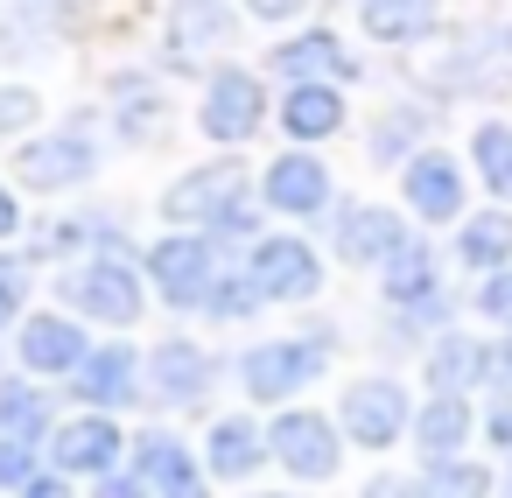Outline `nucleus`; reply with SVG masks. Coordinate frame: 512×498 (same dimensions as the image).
Masks as SVG:
<instances>
[{
    "instance_id": "1",
    "label": "nucleus",
    "mask_w": 512,
    "mask_h": 498,
    "mask_svg": "<svg viewBox=\"0 0 512 498\" xmlns=\"http://www.w3.org/2000/svg\"><path fill=\"white\" fill-rule=\"evenodd\" d=\"M421 85H428V99H498V92H512V15H477V22L442 29Z\"/></svg>"
},
{
    "instance_id": "2",
    "label": "nucleus",
    "mask_w": 512,
    "mask_h": 498,
    "mask_svg": "<svg viewBox=\"0 0 512 498\" xmlns=\"http://www.w3.org/2000/svg\"><path fill=\"white\" fill-rule=\"evenodd\" d=\"M330 358H337L330 323H302V330H288V337L246 344V351H239V386H246L253 407H281V400L309 393V386L330 372Z\"/></svg>"
},
{
    "instance_id": "3",
    "label": "nucleus",
    "mask_w": 512,
    "mask_h": 498,
    "mask_svg": "<svg viewBox=\"0 0 512 498\" xmlns=\"http://www.w3.org/2000/svg\"><path fill=\"white\" fill-rule=\"evenodd\" d=\"M57 302L85 323H106V330H134L148 316V267H134L127 253H85V260H64L57 274Z\"/></svg>"
},
{
    "instance_id": "4",
    "label": "nucleus",
    "mask_w": 512,
    "mask_h": 498,
    "mask_svg": "<svg viewBox=\"0 0 512 498\" xmlns=\"http://www.w3.org/2000/svg\"><path fill=\"white\" fill-rule=\"evenodd\" d=\"M99 169H106V141H99L85 120H64V127L29 134V141L15 148V190H36V197L85 190Z\"/></svg>"
},
{
    "instance_id": "5",
    "label": "nucleus",
    "mask_w": 512,
    "mask_h": 498,
    "mask_svg": "<svg viewBox=\"0 0 512 498\" xmlns=\"http://www.w3.org/2000/svg\"><path fill=\"white\" fill-rule=\"evenodd\" d=\"M239 8L232 0H169L162 15V64L176 78H211L225 64V50L239 43Z\"/></svg>"
},
{
    "instance_id": "6",
    "label": "nucleus",
    "mask_w": 512,
    "mask_h": 498,
    "mask_svg": "<svg viewBox=\"0 0 512 498\" xmlns=\"http://www.w3.org/2000/svg\"><path fill=\"white\" fill-rule=\"evenodd\" d=\"M141 267H148V288H155L169 309H204V295L218 288V274H225L232 260H225V246H218L211 232L169 225V232L141 253Z\"/></svg>"
},
{
    "instance_id": "7",
    "label": "nucleus",
    "mask_w": 512,
    "mask_h": 498,
    "mask_svg": "<svg viewBox=\"0 0 512 498\" xmlns=\"http://www.w3.org/2000/svg\"><path fill=\"white\" fill-rule=\"evenodd\" d=\"M253 197V169L239 162V155H218V162H197V169H183L169 190H162V218L169 225H183V232H211L232 204H246Z\"/></svg>"
},
{
    "instance_id": "8",
    "label": "nucleus",
    "mask_w": 512,
    "mask_h": 498,
    "mask_svg": "<svg viewBox=\"0 0 512 498\" xmlns=\"http://www.w3.org/2000/svg\"><path fill=\"white\" fill-rule=\"evenodd\" d=\"M337 428H344V442H358V449H393V442H407V428H414V393H407L393 372H365V379H351V386L337 393Z\"/></svg>"
},
{
    "instance_id": "9",
    "label": "nucleus",
    "mask_w": 512,
    "mask_h": 498,
    "mask_svg": "<svg viewBox=\"0 0 512 498\" xmlns=\"http://www.w3.org/2000/svg\"><path fill=\"white\" fill-rule=\"evenodd\" d=\"M267 113H274V99H267V78H260V71H246V64H218V71L204 78V106H197L204 141L239 148V141H253V134L267 127Z\"/></svg>"
},
{
    "instance_id": "10",
    "label": "nucleus",
    "mask_w": 512,
    "mask_h": 498,
    "mask_svg": "<svg viewBox=\"0 0 512 498\" xmlns=\"http://www.w3.org/2000/svg\"><path fill=\"white\" fill-rule=\"evenodd\" d=\"M246 281L260 288V302H316V288H323V253L302 239V232H260L253 246H246Z\"/></svg>"
},
{
    "instance_id": "11",
    "label": "nucleus",
    "mask_w": 512,
    "mask_h": 498,
    "mask_svg": "<svg viewBox=\"0 0 512 498\" xmlns=\"http://www.w3.org/2000/svg\"><path fill=\"white\" fill-rule=\"evenodd\" d=\"M400 204L414 211L421 232H428V225H463V211H470V176H463V162L428 141L421 155L400 162Z\"/></svg>"
},
{
    "instance_id": "12",
    "label": "nucleus",
    "mask_w": 512,
    "mask_h": 498,
    "mask_svg": "<svg viewBox=\"0 0 512 498\" xmlns=\"http://www.w3.org/2000/svg\"><path fill=\"white\" fill-rule=\"evenodd\" d=\"M267 449H274V463H281L288 477L323 484V477H337V463H344V428H337L330 414H316V407H281V414L267 421Z\"/></svg>"
},
{
    "instance_id": "13",
    "label": "nucleus",
    "mask_w": 512,
    "mask_h": 498,
    "mask_svg": "<svg viewBox=\"0 0 512 498\" xmlns=\"http://www.w3.org/2000/svg\"><path fill=\"white\" fill-rule=\"evenodd\" d=\"M260 204L274 218H302V225H323L330 204H337V183H330V162L316 148H288L260 169Z\"/></svg>"
},
{
    "instance_id": "14",
    "label": "nucleus",
    "mask_w": 512,
    "mask_h": 498,
    "mask_svg": "<svg viewBox=\"0 0 512 498\" xmlns=\"http://www.w3.org/2000/svg\"><path fill=\"white\" fill-rule=\"evenodd\" d=\"M71 393L78 407H99V414H127L148 400V351H134L127 337H106L85 351V365L71 372Z\"/></svg>"
},
{
    "instance_id": "15",
    "label": "nucleus",
    "mask_w": 512,
    "mask_h": 498,
    "mask_svg": "<svg viewBox=\"0 0 512 498\" xmlns=\"http://www.w3.org/2000/svg\"><path fill=\"white\" fill-rule=\"evenodd\" d=\"M106 134L120 148H155L169 141V92L155 71H113L106 78Z\"/></svg>"
},
{
    "instance_id": "16",
    "label": "nucleus",
    "mask_w": 512,
    "mask_h": 498,
    "mask_svg": "<svg viewBox=\"0 0 512 498\" xmlns=\"http://www.w3.org/2000/svg\"><path fill=\"white\" fill-rule=\"evenodd\" d=\"M337 218H323L330 225V260L337 267H358V274H379V260L414 232V218H393V211H379V204H330Z\"/></svg>"
},
{
    "instance_id": "17",
    "label": "nucleus",
    "mask_w": 512,
    "mask_h": 498,
    "mask_svg": "<svg viewBox=\"0 0 512 498\" xmlns=\"http://www.w3.org/2000/svg\"><path fill=\"white\" fill-rule=\"evenodd\" d=\"M85 351H92V337H85V316H71V309H36L15 323V358L36 379H71L85 365Z\"/></svg>"
},
{
    "instance_id": "18",
    "label": "nucleus",
    "mask_w": 512,
    "mask_h": 498,
    "mask_svg": "<svg viewBox=\"0 0 512 498\" xmlns=\"http://www.w3.org/2000/svg\"><path fill=\"white\" fill-rule=\"evenodd\" d=\"M127 442H134V435H127L113 414L85 407V414H71V421L50 428V470H64V477H106V470H120Z\"/></svg>"
},
{
    "instance_id": "19",
    "label": "nucleus",
    "mask_w": 512,
    "mask_h": 498,
    "mask_svg": "<svg viewBox=\"0 0 512 498\" xmlns=\"http://www.w3.org/2000/svg\"><path fill=\"white\" fill-rule=\"evenodd\" d=\"M267 71L281 85H351L358 78V50L337 29H295L267 50Z\"/></svg>"
},
{
    "instance_id": "20",
    "label": "nucleus",
    "mask_w": 512,
    "mask_h": 498,
    "mask_svg": "<svg viewBox=\"0 0 512 498\" xmlns=\"http://www.w3.org/2000/svg\"><path fill=\"white\" fill-rule=\"evenodd\" d=\"M218 386V358L197 344V337H162L148 351V400L183 414V407H204V393Z\"/></svg>"
},
{
    "instance_id": "21",
    "label": "nucleus",
    "mask_w": 512,
    "mask_h": 498,
    "mask_svg": "<svg viewBox=\"0 0 512 498\" xmlns=\"http://www.w3.org/2000/svg\"><path fill=\"white\" fill-rule=\"evenodd\" d=\"M435 295H449V288H442V253H435V239L414 225V232L379 260V302H386V309H421V302H435Z\"/></svg>"
},
{
    "instance_id": "22",
    "label": "nucleus",
    "mask_w": 512,
    "mask_h": 498,
    "mask_svg": "<svg viewBox=\"0 0 512 498\" xmlns=\"http://www.w3.org/2000/svg\"><path fill=\"white\" fill-rule=\"evenodd\" d=\"M274 127L295 141V148H316V141H337L351 127V99L344 85H288L274 99Z\"/></svg>"
},
{
    "instance_id": "23",
    "label": "nucleus",
    "mask_w": 512,
    "mask_h": 498,
    "mask_svg": "<svg viewBox=\"0 0 512 498\" xmlns=\"http://www.w3.org/2000/svg\"><path fill=\"white\" fill-rule=\"evenodd\" d=\"M358 29L379 50H428L442 36V0H358Z\"/></svg>"
},
{
    "instance_id": "24",
    "label": "nucleus",
    "mask_w": 512,
    "mask_h": 498,
    "mask_svg": "<svg viewBox=\"0 0 512 498\" xmlns=\"http://www.w3.org/2000/svg\"><path fill=\"white\" fill-rule=\"evenodd\" d=\"M421 372H428V393H477V386H491V337H477V330H442V337L428 344Z\"/></svg>"
},
{
    "instance_id": "25",
    "label": "nucleus",
    "mask_w": 512,
    "mask_h": 498,
    "mask_svg": "<svg viewBox=\"0 0 512 498\" xmlns=\"http://www.w3.org/2000/svg\"><path fill=\"white\" fill-rule=\"evenodd\" d=\"M477 435V414H470V393H428L414 407V428L407 442L421 449V463H442V456H463Z\"/></svg>"
},
{
    "instance_id": "26",
    "label": "nucleus",
    "mask_w": 512,
    "mask_h": 498,
    "mask_svg": "<svg viewBox=\"0 0 512 498\" xmlns=\"http://www.w3.org/2000/svg\"><path fill=\"white\" fill-rule=\"evenodd\" d=\"M267 456H274V449H267V428H260L253 414H218L211 435H204V470H211L218 484H246Z\"/></svg>"
},
{
    "instance_id": "27",
    "label": "nucleus",
    "mask_w": 512,
    "mask_h": 498,
    "mask_svg": "<svg viewBox=\"0 0 512 498\" xmlns=\"http://www.w3.org/2000/svg\"><path fill=\"white\" fill-rule=\"evenodd\" d=\"M435 134V99H400L386 106L372 127H365V148H372V169H400L407 155H421Z\"/></svg>"
},
{
    "instance_id": "28",
    "label": "nucleus",
    "mask_w": 512,
    "mask_h": 498,
    "mask_svg": "<svg viewBox=\"0 0 512 498\" xmlns=\"http://www.w3.org/2000/svg\"><path fill=\"white\" fill-rule=\"evenodd\" d=\"M456 260H463L470 274H498V267H512V211H505V204H491V211H463V225H456Z\"/></svg>"
},
{
    "instance_id": "29",
    "label": "nucleus",
    "mask_w": 512,
    "mask_h": 498,
    "mask_svg": "<svg viewBox=\"0 0 512 498\" xmlns=\"http://www.w3.org/2000/svg\"><path fill=\"white\" fill-rule=\"evenodd\" d=\"M57 428V400L36 372L22 379H0V435H22V442H50Z\"/></svg>"
},
{
    "instance_id": "30",
    "label": "nucleus",
    "mask_w": 512,
    "mask_h": 498,
    "mask_svg": "<svg viewBox=\"0 0 512 498\" xmlns=\"http://www.w3.org/2000/svg\"><path fill=\"white\" fill-rule=\"evenodd\" d=\"M29 253H50V260H85V253H127V232L106 218V211H78L64 225H50Z\"/></svg>"
},
{
    "instance_id": "31",
    "label": "nucleus",
    "mask_w": 512,
    "mask_h": 498,
    "mask_svg": "<svg viewBox=\"0 0 512 498\" xmlns=\"http://www.w3.org/2000/svg\"><path fill=\"white\" fill-rule=\"evenodd\" d=\"M470 169H477V183L491 190V204L512 211V120H477V134H470Z\"/></svg>"
},
{
    "instance_id": "32",
    "label": "nucleus",
    "mask_w": 512,
    "mask_h": 498,
    "mask_svg": "<svg viewBox=\"0 0 512 498\" xmlns=\"http://www.w3.org/2000/svg\"><path fill=\"white\" fill-rule=\"evenodd\" d=\"M428 491L435 498H491L498 491V470L477 463V456H442V463H428Z\"/></svg>"
},
{
    "instance_id": "33",
    "label": "nucleus",
    "mask_w": 512,
    "mask_h": 498,
    "mask_svg": "<svg viewBox=\"0 0 512 498\" xmlns=\"http://www.w3.org/2000/svg\"><path fill=\"white\" fill-rule=\"evenodd\" d=\"M260 309H267V302H260V288L246 281V267H225V274H218V288L204 295V309H197V316H211V323H253Z\"/></svg>"
},
{
    "instance_id": "34",
    "label": "nucleus",
    "mask_w": 512,
    "mask_h": 498,
    "mask_svg": "<svg viewBox=\"0 0 512 498\" xmlns=\"http://www.w3.org/2000/svg\"><path fill=\"white\" fill-rule=\"evenodd\" d=\"M57 43H64V36H50L43 22L0 15V64H15V71H29V64H50V57H57Z\"/></svg>"
},
{
    "instance_id": "35",
    "label": "nucleus",
    "mask_w": 512,
    "mask_h": 498,
    "mask_svg": "<svg viewBox=\"0 0 512 498\" xmlns=\"http://www.w3.org/2000/svg\"><path fill=\"white\" fill-rule=\"evenodd\" d=\"M22 316H29V260L0 253V330H15Z\"/></svg>"
},
{
    "instance_id": "36",
    "label": "nucleus",
    "mask_w": 512,
    "mask_h": 498,
    "mask_svg": "<svg viewBox=\"0 0 512 498\" xmlns=\"http://www.w3.org/2000/svg\"><path fill=\"white\" fill-rule=\"evenodd\" d=\"M29 477H43V442L0 435V491H22Z\"/></svg>"
},
{
    "instance_id": "37",
    "label": "nucleus",
    "mask_w": 512,
    "mask_h": 498,
    "mask_svg": "<svg viewBox=\"0 0 512 498\" xmlns=\"http://www.w3.org/2000/svg\"><path fill=\"white\" fill-rule=\"evenodd\" d=\"M36 120H43V99H36V85H0V141H22Z\"/></svg>"
},
{
    "instance_id": "38",
    "label": "nucleus",
    "mask_w": 512,
    "mask_h": 498,
    "mask_svg": "<svg viewBox=\"0 0 512 498\" xmlns=\"http://www.w3.org/2000/svg\"><path fill=\"white\" fill-rule=\"evenodd\" d=\"M0 15H22V22H43L50 36H64L85 15V0H0Z\"/></svg>"
},
{
    "instance_id": "39",
    "label": "nucleus",
    "mask_w": 512,
    "mask_h": 498,
    "mask_svg": "<svg viewBox=\"0 0 512 498\" xmlns=\"http://www.w3.org/2000/svg\"><path fill=\"white\" fill-rule=\"evenodd\" d=\"M477 435H484L498 456H512V386H491V400H484V414H477Z\"/></svg>"
},
{
    "instance_id": "40",
    "label": "nucleus",
    "mask_w": 512,
    "mask_h": 498,
    "mask_svg": "<svg viewBox=\"0 0 512 498\" xmlns=\"http://www.w3.org/2000/svg\"><path fill=\"white\" fill-rule=\"evenodd\" d=\"M477 316H484V323H498V330H512V267L477 274Z\"/></svg>"
},
{
    "instance_id": "41",
    "label": "nucleus",
    "mask_w": 512,
    "mask_h": 498,
    "mask_svg": "<svg viewBox=\"0 0 512 498\" xmlns=\"http://www.w3.org/2000/svg\"><path fill=\"white\" fill-rule=\"evenodd\" d=\"M309 8H316V0H239V15L246 22H267V29H295Z\"/></svg>"
},
{
    "instance_id": "42",
    "label": "nucleus",
    "mask_w": 512,
    "mask_h": 498,
    "mask_svg": "<svg viewBox=\"0 0 512 498\" xmlns=\"http://www.w3.org/2000/svg\"><path fill=\"white\" fill-rule=\"evenodd\" d=\"M92 498H155V491H148V477L127 463V470H106V477H92Z\"/></svg>"
},
{
    "instance_id": "43",
    "label": "nucleus",
    "mask_w": 512,
    "mask_h": 498,
    "mask_svg": "<svg viewBox=\"0 0 512 498\" xmlns=\"http://www.w3.org/2000/svg\"><path fill=\"white\" fill-rule=\"evenodd\" d=\"M358 498H435V491H428V477H400V470H386V477H372Z\"/></svg>"
},
{
    "instance_id": "44",
    "label": "nucleus",
    "mask_w": 512,
    "mask_h": 498,
    "mask_svg": "<svg viewBox=\"0 0 512 498\" xmlns=\"http://www.w3.org/2000/svg\"><path fill=\"white\" fill-rule=\"evenodd\" d=\"M22 239V197H15V183H0V246H15Z\"/></svg>"
},
{
    "instance_id": "45",
    "label": "nucleus",
    "mask_w": 512,
    "mask_h": 498,
    "mask_svg": "<svg viewBox=\"0 0 512 498\" xmlns=\"http://www.w3.org/2000/svg\"><path fill=\"white\" fill-rule=\"evenodd\" d=\"M15 498H78V491L64 484V470H43V477H29V484H22Z\"/></svg>"
},
{
    "instance_id": "46",
    "label": "nucleus",
    "mask_w": 512,
    "mask_h": 498,
    "mask_svg": "<svg viewBox=\"0 0 512 498\" xmlns=\"http://www.w3.org/2000/svg\"><path fill=\"white\" fill-rule=\"evenodd\" d=\"M491 386H512V330L491 337Z\"/></svg>"
},
{
    "instance_id": "47",
    "label": "nucleus",
    "mask_w": 512,
    "mask_h": 498,
    "mask_svg": "<svg viewBox=\"0 0 512 498\" xmlns=\"http://www.w3.org/2000/svg\"><path fill=\"white\" fill-rule=\"evenodd\" d=\"M498 498H512V477H505V484H498Z\"/></svg>"
},
{
    "instance_id": "48",
    "label": "nucleus",
    "mask_w": 512,
    "mask_h": 498,
    "mask_svg": "<svg viewBox=\"0 0 512 498\" xmlns=\"http://www.w3.org/2000/svg\"><path fill=\"white\" fill-rule=\"evenodd\" d=\"M260 498H295V491H260Z\"/></svg>"
}]
</instances>
